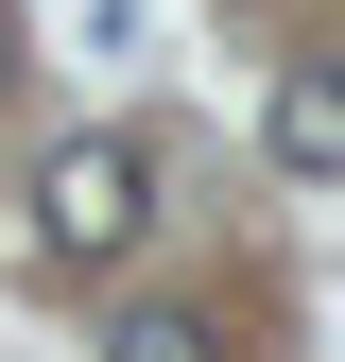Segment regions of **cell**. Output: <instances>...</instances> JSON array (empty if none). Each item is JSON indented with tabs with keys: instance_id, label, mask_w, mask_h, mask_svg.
I'll list each match as a JSON object with an SVG mask.
<instances>
[{
	"instance_id": "1",
	"label": "cell",
	"mask_w": 345,
	"mask_h": 362,
	"mask_svg": "<svg viewBox=\"0 0 345 362\" xmlns=\"http://www.w3.org/2000/svg\"><path fill=\"white\" fill-rule=\"evenodd\" d=\"M139 224H156V156L139 139H52V173H35V259L52 276H104Z\"/></svg>"
},
{
	"instance_id": "2",
	"label": "cell",
	"mask_w": 345,
	"mask_h": 362,
	"mask_svg": "<svg viewBox=\"0 0 345 362\" xmlns=\"http://www.w3.org/2000/svg\"><path fill=\"white\" fill-rule=\"evenodd\" d=\"M276 173H345V52H311V69H276Z\"/></svg>"
},
{
	"instance_id": "3",
	"label": "cell",
	"mask_w": 345,
	"mask_h": 362,
	"mask_svg": "<svg viewBox=\"0 0 345 362\" xmlns=\"http://www.w3.org/2000/svg\"><path fill=\"white\" fill-rule=\"evenodd\" d=\"M104 362H225V328H207V310H121Z\"/></svg>"
},
{
	"instance_id": "4",
	"label": "cell",
	"mask_w": 345,
	"mask_h": 362,
	"mask_svg": "<svg viewBox=\"0 0 345 362\" xmlns=\"http://www.w3.org/2000/svg\"><path fill=\"white\" fill-rule=\"evenodd\" d=\"M0 86H18V35H0Z\"/></svg>"
}]
</instances>
